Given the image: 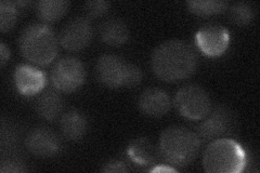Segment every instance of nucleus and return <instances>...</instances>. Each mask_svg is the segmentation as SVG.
I'll return each instance as SVG.
<instances>
[{"mask_svg": "<svg viewBox=\"0 0 260 173\" xmlns=\"http://www.w3.org/2000/svg\"><path fill=\"white\" fill-rule=\"evenodd\" d=\"M142 72L141 70L135 64L128 63V68L126 74V80H125V87L133 88L137 85H139L142 80Z\"/></svg>", "mask_w": 260, "mask_h": 173, "instance_id": "nucleus-23", "label": "nucleus"}, {"mask_svg": "<svg viewBox=\"0 0 260 173\" xmlns=\"http://www.w3.org/2000/svg\"><path fill=\"white\" fill-rule=\"evenodd\" d=\"M158 154V150H156L155 146L145 137L135 140L128 148L130 158L141 166H148V164L153 163L156 160Z\"/></svg>", "mask_w": 260, "mask_h": 173, "instance_id": "nucleus-17", "label": "nucleus"}, {"mask_svg": "<svg viewBox=\"0 0 260 173\" xmlns=\"http://www.w3.org/2000/svg\"><path fill=\"white\" fill-rule=\"evenodd\" d=\"M230 19L238 26H246L255 19V10L248 3H237L230 8Z\"/></svg>", "mask_w": 260, "mask_h": 173, "instance_id": "nucleus-20", "label": "nucleus"}, {"mask_svg": "<svg viewBox=\"0 0 260 173\" xmlns=\"http://www.w3.org/2000/svg\"><path fill=\"white\" fill-rule=\"evenodd\" d=\"M175 106L183 117L191 120H202L211 111V100L203 87L186 85L176 93Z\"/></svg>", "mask_w": 260, "mask_h": 173, "instance_id": "nucleus-5", "label": "nucleus"}, {"mask_svg": "<svg viewBox=\"0 0 260 173\" xmlns=\"http://www.w3.org/2000/svg\"><path fill=\"white\" fill-rule=\"evenodd\" d=\"M93 36L91 23L86 18H74L61 30L59 41L69 51H80L89 46Z\"/></svg>", "mask_w": 260, "mask_h": 173, "instance_id": "nucleus-8", "label": "nucleus"}, {"mask_svg": "<svg viewBox=\"0 0 260 173\" xmlns=\"http://www.w3.org/2000/svg\"><path fill=\"white\" fill-rule=\"evenodd\" d=\"M128 63L121 57L113 54H104L99 57L95 65L96 78L105 87L118 89L125 87Z\"/></svg>", "mask_w": 260, "mask_h": 173, "instance_id": "nucleus-9", "label": "nucleus"}, {"mask_svg": "<svg viewBox=\"0 0 260 173\" xmlns=\"http://www.w3.org/2000/svg\"><path fill=\"white\" fill-rule=\"evenodd\" d=\"M47 81L45 72L26 64H21L14 71V84L18 91L26 96L39 93Z\"/></svg>", "mask_w": 260, "mask_h": 173, "instance_id": "nucleus-12", "label": "nucleus"}, {"mask_svg": "<svg viewBox=\"0 0 260 173\" xmlns=\"http://www.w3.org/2000/svg\"><path fill=\"white\" fill-rule=\"evenodd\" d=\"M86 70L77 57L67 56L54 64L51 72L53 87L60 92H75L84 85Z\"/></svg>", "mask_w": 260, "mask_h": 173, "instance_id": "nucleus-6", "label": "nucleus"}, {"mask_svg": "<svg viewBox=\"0 0 260 173\" xmlns=\"http://www.w3.org/2000/svg\"><path fill=\"white\" fill-rule=\"evenodd\" d=\"M10 55L11 52L9 50V48L6 46L5 43H0V64H2L3 67L5 66L6 63L9 61Z\"/></svg>", "mask_w": 260, "mask_h": 173, "instance_id": "nucleus-26", "label": "nucleus"}, {"mask_svg": "<svg viewBox=\"0 0 260 173\" xmlns=\"http://www.w3.org/2000/svg\"><path fill=\"white\" fill-rule=\"evenodd\" d=\"M26 167L21 160L19 159H13L9 158L6 159L2 162V168H0V171L3 173H11V172H24L26 171Z\"/></svg>", "mask_w": 260, "mask_h": 173, "instance_id": "nucleus-24", "label": "nucleus"}, {"mask_svg": "<svg viewBox=\"0 0 260 173\" xmlns=\"http://www.w3.org/2000/svg\"><path fill=\"white\" fill-rule=\"evenodd\" d=\"M22 55L30 63L46 66L58 55L59 40L46 24H30L24 28L19 39Z\"/></svg>", "mask_w": 260, "mask_h": 173, "instance_id": "nucleus-3", "label": "nucleus"}, {"mask_svg": "<svg viewBox=\"0 0 260 173\" xmlns=\"http://www.w3.org/2000/svg\"><path fill=\"white\" fill-rule=\"evenodd\" d=\"M18 5L13 2L3 0L0 3V29L3 32L11 30L18 21Z\"/></svg>", "mask_w": 260, "mask_h": 173, "instance_id": "nucleus-21", "label": "nucleus"}, {"mask_svg": "<svg viewBox=\"0 0 260 173\" xmlns=\"http://www.w3.org/2000/svg\"><path fill=\"white\" fill-rule=\"evenodd\" d=\"M202 120L197 128V134L201 142H213L226 137L234 130V115L225 106H218L211 110Z\"/></svg>", "mask_w": 260, "mask_h": 173, "instance_id": "nucleus-7", "label": "nucleus"}, {"mask_svg": "<svg viewBox=\"0 0 260 173\" xmlns=\"http://www.w3.org/2000/svg\"><path fill=\"white\" fill-rule=\"evenodd\" d=\"M103 172H128L129 169L127 164L120 160H111L103 164L101 169Z\"/></svg>", "mask_w": 260, "mask_h": 173, "instance_id": "nucleus-25", "label": "nucleus"}, {"mask_svg": "<svg viewBox=\"0 0 260 173\" xmlns=\"http://www.w3.org/2000/svg\"><path fill=\"white\" fill-rule=\"evenodd\" d=\"M26 148L30 154L39 158H50L61 150V142L53 131L45 127L30 130L26 140Z\"/></svg>", "mask_w": 260, "mask_h": 173, "instance_id": "nucleus-11", "label": "nucleus"}, {"mask_svg": "<svg viewBox=\"0 0 260 173\" xmlns=\"http://www.w3.org/2000/svg\"><path fill=\"white\" fill-rule=\"evenodd\" d=\"M111 7V3L105 0H93L85 4V11L90 18H99L107 13Z\"/></svg>", "mask_w": 260, "mask_h": 173, "instance_id": "nucleus-22", "label": "nucleus"}, {"mask_svg": "<svg viewBox=\"0 0 260 173\" xmlns=\"http://www.w3.org/2000/svg\"><path fill=\"white\" fill-rule=\"evenodd\" d=\"M70 3L65 0H42L37 3L36 10L40 19L51 23L60 20L67 13Z\"/></svg>", "mask_w": 260, "mask_h": 173, "instance_id": "nucleus-18", "label": "nucleus"}, {"mask_svg": "<svg viewBox=\"0 0 260 173\" xmlns=\"http://www.w3.org/2000/svg\"><path fill=\"white\" fill-rule=\"evenodd\" d=\"M188 9L199 16L219 14L228 9V3L221 0H190L186 3Z\"/></svg>", "mask_w": 260, "mask_h": 173, "instance_id": "nucleus-19", "label": "nucleus"}, {"mask_svg": "<svg viewBox=\"0 0 260 173\" xmlns=\"http://www.w3.org/2000/svg\"><path fill=\"white\" fill-rule=\"evenodd\" d=\"M140 111L149 117H162L172 107V98L165 90L149 88L141 93L138 101Z\"/></svg>", "mask_w": 260, "mask_h": 173, "instance_id": "nucleus-13", "label": "nucleus"}, {"mask_svg": "<svg viewBox=\"0 0 260 173\" xmlns=\"http://www.w3.org/2000/svg\"><path fill=\"white\" fill-rule=\"evenodd\" d=\"M195 40L203 53L208 56H219L229 47L230 34L219 24H208L197 32Z\"/></svg>", "mask_w": 260, "mask_h": 173, "instance_id": "nucleus-10", "label": "nucleus"}, {"mask_svg": "<svg viewBox=\"0 0 260 173\" xmlns=\"http://www.w3.org/2000/svg\"><path fill=\"white\" fill-rule=\"evenodd\" d=\"M247 164L243 147L231 139L210 142L203 156V167L209 173H239Z\"/></svg>", "mask_w": 260, "mask_h": 173, "instance_id": "nucleus-4", "label": "nucleus"}, {"mask_svg": "<svg viewBox=\"0 0 260 173\" xmlns=\"http://www.w3.org/2000/svg\"><path fill=\"white\" fill-rule=\"evenodd\" d=\"M198 55L185 41L172 39L160 44L153 51L151 66L154 74L167 82L189 78L198 68Z\"/></svg>", "mask_w": 260, "mask_h": 173, "instance_id": "nucleus-1", "label": "nucleus"}, {"mask_svg": "<svg viewBox=\"0 0 260 173\" xmlns=\"http://www.w3.org/2000/svg\"><path fill=\"white\" fill-rule=\"evenodd\" d=\"M99 35L105 45L119 47L127 43L130 31L124 21L119 19H109L101 24Z\"/></svg>", "mask_w": 260, "mask_h": 173, "instance_id": "nucleus-15", "label": "nucleus"}, {"mask_svg": "<svg viewBox=\"0 0 260 173\" xmlns=\"http://www.w3.org/2000/svg\"><path fill=\"white\" fill-rule=\"evenodd\" d=\"M60 127L65 139L70 141H79L87 133L88 119L80 111L71 110L61 116Z\"/></svg>", "mask_w": 260, "mask_h": 173, "instance_id": "nucleus-14", "label": "nucleus"}, {"mask_svg": "<svg viewBox=\"0 0 260 173\" xmlns=\"http://www.w3.org/2000/svg\"><path fill=\"white\" fill-rule=\"evenodd\" d=\"M201 140L197 132L188 128L174 126L162 131L159 137L158 152L173 166H188L198 157Z\"/></svg>", "mask_w": 260, "mask_h": 173, "instance_id": "nucleus-2", "label": "nucleus"}, {"mask_svg": "<svg viewBox=\"0 0 260 173\" xmlns=\"http://www.w3.org/2000/svg\"><path fill=\"white\" fill-rule=\"evenodd\" d=\"M64 101L62 96L55 91H46L38 97L36 102V112L40 117L54 121L62 116Z\"/></svg>", "mask_w": 260, "mask_h": 173, "instance_id": "nucleus-16", "label": "nucleus"}]
</instances>
